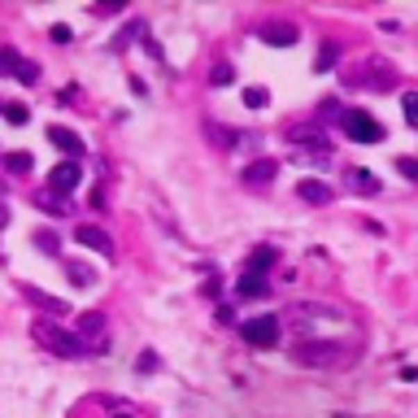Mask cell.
Returning <instances> with one entry per match:
<instances>
[{
  "instance_id": "cell-21",
  "label": "cell",
  "mask_w": 418,
  "mask_h": 418,
  "mask_svg": "<svg viewBox=\"0 0 418 418\" xmlns=\"http://www.w3.org/2000/svg\"><path fill=\"white\" fill-rule=\"evenodd\" d=\"M401 109H406V122L418 126V92H406V96H401Z\"/></svg>"
},
{
  "instance_id": "cell-5",
  "label": "cell",
  "mask_w": 418,
  "mask_h": 418,
  "mask_svg": "<svg viewBox=\"0 0 418 418\" xmlns=\"http://www.w3.org/2000/svg\"><path fill=\"white\" fill-rule=\"evenodd\" d=\"M83 183V170H78V162H61L48 170V192H57V197H70V192Z\"/></svg>"
},
{
  "instance_id": "cell-22",
  "label": "cell",
  "mask_w": 418,
  "mask_h": 418,
  "mask_svg": "<svg viewBox=\"0 0 418 418\" xmlns=\"http://www.w3.org/2000/svg\"><path fill=\"white\" fill-rule=\"evenodd\" d=\"M335 57H340V48H335V44H323V53H318V70H331Z\"/></svg>"
},
{
  "instance_id": "cell-10",
  "label": "cell",
  "mask_w": 418,
  "mask_h": 418,
  "mask_svg": "<svg viewBox=\"0 0 418 418\" xmlns=\"http://www.w3.org/2000/svg\"><path fill=\"white\" fill-rule=\"evenodd\" d=\"M26 301L35 305V310H44V314H70V305H66V301L48 296V292H40V287H26Z\"/></svg>"
},
{
  "instance_id": "cell-6",
  "label": "cell",
  "mask_w": 418,
  "mask_h": 418,
  "mask_svg": "<svg viewBox=\"0 0 418 418\" xmlns=\"http://www.w3.org/2000/svg\"><path fill=\"white\" fill-rule=\"evenodd\" d=\"M340 358H344L340 344H310V340H305L296 349V362H305V366H331V362H340Z\"/></svg>"
},
{
  "instance_id": "cell-7",
  "label": "cell",
  "mask_w": 418,
  "mask_h": 418,
  "mask_svg": "<svg viewBox=\"0 0 418 418\" xmlns=\"http://www.w3.org/2000/svg\"><path fill=\"white\" fill-rule=\"evenodd\" d=\"M74 240H78V244H87L92 253H105V257H114V240H109V231L92 227V222H83V227H74Z\"/></svg>"
},
{
  "instance_id": "cell-25",
  "label": "cell",
  "mask_w": 418,
  "mask_h": 418,
  "mask_svg": "<svg viewBox=\"0 0 418 418\" xmlns=\"http://www.w3.org/2000/svg\"><path fill=\"white\" fill-rule=\"evenodd\" d=\"M209 78H214V87H227L231 83V66H214V74H209Z\"/></svg>"
},
{
  "instance_id": "cell-13",
  "label": "cell",
  "mask_w": 418,
  "mask_h": 418,
  "mask_svg": "<svg viewBox=\"0 0 418 418\" xmlns=\"http://www.w3.org/2000/svg\"><path fill=\"white\" fill-rule=\"evenodd\" d=\"M301 201H310V205H327L331 201V187L327 183H318V179H301Z\"/></svg>"
},
{
  "instance_id": "cell-12",
  "label": "cell",
  "mask_w": 418,
  "mask_h": 418,
  "mask_svg": "<svg viewBox=\"0 0 418 418\" xmlns=\"http://www.w3.org/2000/svg\"><path fill=\"white\" fill-rule=\"evenodd\" d=\"M275 162H270V157H262V162H253L249 170H244V183H253V187H262V183H270V179H275Z\"/></svg>"
},
{
  "instance_id": "cell-18",
  "label": "cell",
  "mask_w": 418,
  "mask_h": 418,
  "mask_svg": "<svg viewBox=\"0 0 418 418\" xmlns=\"http://www.w3.org/2000/svg\"><path fill=\"white\" fill-rule=\"evenodd\" d=\"M13 78H18V83H26V87H35V83H40V66H35V61H22Z\"/></svg>"
},
{
  "instance_id": "cell-27",
  "label": "cell",
  "mask_w": 418,
  "mask_h": 418,
  "mask_svg": "<svg viewBox=\"0 0 418 418\" xmlns=\"http://www.w3.org/2000/svg\"><path fill=\"white\" fill-rule=\"evenodd\" d=\"M40 249L44 253H57V235L53 231H40Z\"/></svg>"
},
{
  "instance_id": "cell-1",
  "label": "cell",
  "mask_w": 418,
  "mask_h": 418,
  "mask_svg": "<svg viewBox=\"0 0 418 418\" xmlns=\"http://www.w3.org/2000/svg\"><path fill=\"white\" fill-rule=\"evenodd\" d=\"M31 335H35V344H44L53 358H83V340H78L74 331L66 327H57V323H48V318H40V323H31Z\"/></svg>"
},
{
  "instance_id": "cell-3",
  "label": "cell",
  "mask_w": 418,
  "mask_h": 418,
  "mask_svg": "<svg viewBox=\"0 0 418 418\" xmlns=\"http://www.w3.org/2000/svg\"><path fill=\"white\" fill-rule=\"evenodd\" d=\"M244 340L257 344V349H275L279 344V314H257V318H244Z\"/></svg>"
},
{
  "instance_id": "cell-9",
  "label": "cell",
  "mask_w": 418,
  "mask_h": 418,
  "mask_svg": "<svg viewBox=\"0 0 418 418\" xmlns=\"http://www.w3.org/2000/svg\"><path fill=\"white\" fill-rule=\"evenodd\" d=\"M235 292L244 296V301H262V296H270V283H266V275H240V283H235Z\"/></svg>"
},
{
  "instance_id": "cell-20",
  "label": "cell",
  "mask_w": 418,
  "mask_h": 418,
  "mask_svg": "<svg viewBox=\"0 0 418 418\" xmlns=\"http://www.w3.org/2000/svg\"><path fill=\"white\" fill-rule=\"evenodd\" d=\"M266 101H270L266 87H244V105H249V109H266Z\"/></svg>"
},
{
  "instance_id": "cell-15",
  "label": "cell",
  "mask_w": 418,
  "mask_h": 418,
  "mask_svg": "<svg viewBox=\"0 0 418 418\" xmlns=\"http://www.w3.org/2000/svg\"><path fill=\"white\" fill-rule=\"evenodd\" d=\"M262 40H266V44H283V48H287V44H296V26H266V31H262Z\"/></svg>"
},
{
  "instance_id": "cell-2",
  "label": "cell",
  "mask_w": 418,
  "mask_h": 418,
  "mask_svg": "<svg viewBox=\"0 0 418 418\" xmlns=\"http://www.w3.org/2000/svg\"><path fill=\"white\" fill-rule=\"evenodd\" d=\"M78 340H83L87 353H105V340H109V327H105V314L101 310H83L78 314Z\"/></svg>"
},
{
  "instance_id": "cell-11",
  "label": "cell",
  "mask_w": 418,
  "mask_h": 418,
  "mask_svg": "<svg viewBox=\"0 0 418 418\" xmlns=\"http://www.w3.org/2000/svg\"><path fill=\"white\" fill-rule=\"evenodd\" d=\"M349 187H353V192H362V197H375V192H379V179H375L371 170L353 166V170H349Z\"/></svg>"
},
{
  "instance_id": "cell-28",
  "label": "cell",
  "mask_w": 418,
  "mask_h": 418,
  "mask_svg": "<svg viewBox=\"0 0 418 418\" xmlns=\"http://www.w3.org/2000/svg\"><path fill=\"white\" fill-rule=\"evenodd\" d=\"M5 105H9V101H0V114H5Z\"/></svg>"
},
{
  "instance_id": "cell-26",
  "label": "cell",
  "mask_w": 418,
  "mask_h": 418,
  "mask_svg": "<svg viewBox=\"0 0 418 418\" xmlns=\"http://www.w3.org/2000/svg\"><path fill=\"white\" fill-rule=\"evenodd\" d=\"M48 35H53V40H57V44H70V35H74V31H70V26H66V22H57V26H53V31H48Z\"/></svg>"
},
{
  "instance_id": "cell-8",
  "label": "cell",
  "mask_w": 418,
  "mask_h": 418,
  "mask_svg": "<svg viewBox=\"0 0 418 418\" xmlns=\"http://www.w3.org/2000/svg\"><path fill=\"white\" fill-rule=\"evenodd\" d=\"M48 140H53V144H57L61 153H70V162H78V157L87 153V144L78 140L74 131H66V126H48Z\"/></svg>"
},
{
  "instance_id": "cell-16",
  "label": "cell",
  "mask_w": 418,
  "mask_h": 418,
  "mask_svg": "<svg viewBox=\"0 0 418 418\" xmlns=\"http://www.w3.org/2000/svg\"><path fill=\"white\" fill-rule=\"evenodd\" d=\"M31 166H35V157H31V153H5V170H13V174H26Z\"/></svg>"
},
{
  "instance_id": "cell-29",
  "label": "cell",
  "mask_w": 418,
  "mask_h": 418,
  "mask_svg": "<svg viewBox=\"0 0 418 418\" xmlns=\"http://www.w3.org/2000/svg\"><path fill=\"white\" fill-rule=\"evenodd\" d=\"M114 418H131V414H114Z\"/></svg>"
},
{
  "instance_id": "cell-17",
  "label": "cell",
  "mask_w": 418,
  "mask_h": 418,
  "mask_svg": "<svg viewBox=\"0 0 418 418\" xmlns=\"http://www.w3.org/2000/svg\"><path fill=\"white\" fill-rule=\"evenodd\" d=\"M66 270L74 275V283L78 287H92L96 283V275H92V266H83V262H66Z\"/></svg>"
},
{
  "instance_id": "cell-24",
  "label": "cell",
  "mask_w": 418,
  "mask_h": 418,
  "mask_svg": "<svg viewBox=\"0 0 418 418\" xmlns=\"http://www.w3.org/2000/svg\"><path fill=\"white\" fill-rule=\"evenodd\" d=\"M5 118H9L13 126H22V122H26L31 114H26V109H22V105H13V101H9V105H5Z\"/></svg>"
},
{
  "instance_id": "cell-4",
  "label": "cell",
  "mask_w": 418,
  "mask_h": 418,
  "mask_svg": "<svg viewBox=\"0 0 418 418\" xmlns=\"http://www.w3.org/2000/svg\"><path fill=\"white\" fill-rule=\"evenodd\" d=\"M340 126H344V135L358 140V144H379L383 140V126L371 114H362V109H349V114L340 118Z\"/></svg>"
},
{
  "instance_id": "cell-14",
  "label": "cell",
  "mask_w": 418,
  "mask_h": 418,
  "mask_svg": "<svg viewBox=\"0 0 418 418\" xmlns=\"http://www.w3.org/2000/svg\"><path fill=\"white\" fill-rule=\"evenodd\" d=\"M275 257H279V253L270 249V244H266V249H257V253L249 257V275H266V270L275 266Z\"/></svg>"
},
{
  "instance_id": "cell-23",
  "label": "cell",
  "mask_w": 418,
  "mask_h": 418,
  "mask_svg": "<svg viewBox=\"0 0 418 418\" xmlns=\"http://www.w3.org/2000/svg\"><path fill=\"white\" fill-rule=\"evenodd\" d=\"M396 170L406 174V179H414V183H418V162H414V157H396Z\"/></svg>"
},
{
  "instance_id": "cell-19",
  "label": "cell",
  "mask_w": 418,
  "mask_h": 418,
  "mask_svg": "<svg viewBox=\"0 0 418 418\" xmlns=\"http://www.w3.org/2000/svg\"><path fill=\"white\" fill-rule=\"evenodd\" d=\"M18 66H22V57L13 48H0V74H18Z\"/></svg>"
}]
</instances>
